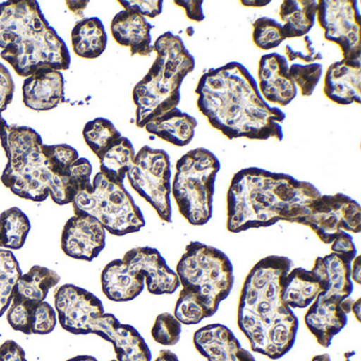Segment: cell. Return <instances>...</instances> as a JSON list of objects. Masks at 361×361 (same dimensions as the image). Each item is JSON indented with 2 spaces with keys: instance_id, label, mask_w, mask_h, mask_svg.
I'll return each instance as SVG.
<instances>
[{
  "instance_id": "cell-9",
  "label": "cell",
  "mask_w": 361,
  "mask_h": 361,
  "mask_svg": "<svg viewBox=\"0 0 361 361\" xmlns=\"http://www.w3.org/2000/svg\"><path fill=\"white\" fill-rule=\"evenodd\" d=\"M71 204L75 215L92 217L113 235L136 233L145 226L140 208L126 187L113 183L100 172L94 176L92 187L78 193Z\"/></svg>"
},
{
  "instance_id": "cell-22",
  "label": "cell",
  "mask_w": 361,
  "mask_h": 361,
  "mask_svg": "<svg viewBox=\"0 0 361 361\" xmlns=\"http://www.w3.org/2000/svg\"><path fill=\"white\" fill-rule=\"evenodd\" d=\"M147 18L132 12L120 11L111 20V31L119 45L130 48L132 56H147L154 52L151 31Z\"/></svg>"
},
{
  "instance_id": "cell-2",
  "label": "cell",
  "mask_w": 361,
  "mask_h": 361,
  "mask_svg": "<svg viewBox=\"0 0 361 361\" xmlns=\"http://www.w3.org/2000/svg\"><path fill=\"white\" fill-rule=\"evenodd\" d=\"M293 261L281 255L259 259L245 279L238 308V325L251 350L271 360L295 345L299 319L281 299L283 279Z\"/></svg>"
},
{
  "instance_id": "cell-6",
  "label": "cell",
  "mask_w": 361,
  "mask_h": 361,
  "mask_svg": "<svg viewBox=\"0 0 361 361\" xmlns=\"http://www.w3.org/2000/svg\"><path fill=\"white\" fill-rule=\"evenodd\" d=\"M153 46L155 61L133 90L136 124L140 128L153 118L178 106L183 80L195 69V59L178 35L168 31Z\"/></svg>"
},
{
  "instance_id": "cell-44",
  "label": "cell",
  "mask_w": 361,
  "mask_h": 361,
  "mask_svg": "<svg viewBox=\"0 0 361 361\" xmlns=\"http://www.w3.org/2000/svg\"><path fill=\"white\" fill-rule=\"evenodd\" d=\"M175 5L183 8L188 18L196 23H202L204 20V11H202V1H187V0H177Z\"/></svg>"
},
{
  "instance_id": "cell-52",
  "label": "cell",
  "mask_w": 361,
  "mask_h": 361,
  "mask_svg": "<svg viewBox=\"0 0 361 361\" xmlns=\"http://www.w3.org/2000/svg\"><path fill=\"white\" fill-rule=\"evenodd\" d=\"M310 361H331V358L329 354H321L312 357Z\"/></svg>"
},
{
  "instance_id": "cell-19",
  "label": "cell",
  "mask_w": 361,
  "mask_h": 361,
  "mask_svg": "<svg viewBox=\"0 0 361 361\" xmlns=\"http://www.w3.org/2000/svg\"><path fill=\"white\" fill-rule=\"evenodd\" d=\"M350 262L331 252L325 257H317L310 271L317 276L323 291L319 299L340 302L348 299L354 290L350 279Z\"/></svg>"
},
{
  "instance_id": "cell-12",
  "label": "cell",
  "mask_w": 361,
  "mask_h": 361,
  "mask_svg": "<svg viewBox=\"0 0 361 361\" xmlns=\"http://www.w3.org/2000/svg\"><path fill=\"white\" fill-rule=\"evenodd\" d=\"M359 1L353 0H321L318 3L317 20L324 30L326 41L341 49L344 60L361 58Z\"/></svg>"
},
{
  "instance_id": "cell-47",
  "label": "cell",
  "mask_w": 361,
  "mask_h": 361,
  "mask_svg": "<svg viewBox=\"0 0 361 361\" xmlns=\"http://www.w3.org/2000/svg\"><path fill=\"white\" fill-rule=\"evenodd\" d=\"M155 361H179L178 357L175 353H173L170 350H160L159 355Z\"/></svg>"
},
{
  "instance_id": "cell-1",
  "label": "cell",
  "mask_w": 361,
  "mask_h": 361,
  "mask_svg": "<svg viewBox=\"0 0 361 361\" xmlns=\"http://www.w3.org/2000/svg\"><path fill=\"white\" fill-rule=\"evenodd\" d=\"M195 92L200 113L230 140H283L286 115L264 100L255 78L240 63L209 69Z\"/></svg>"
},
{
  "instance_id": "cell-17",
  "label": "cell",
  "mask_w": 361,
  "mask_h": 361,
  "mask_svg": "<svg viewBox=\"0 0 361 361\" xmlns=\"http://www.w3.org/2000/svg\"><path fill=\"white\" fill-rule=\"evenodd\" d=\"M65 99V80L62 71L41 68L26 78L23 85V100L28 109L51 111Z\"/></svg>"
},
{
  "instance_id": "cell-34",
  "label": "cell",
  "mask_w": 361,
  "mask_h": 361,
  "mask_svg": "<svg viewBox=\"0 0 361 361\" xmlns=\"http://www.w3.org/2000/svg\"><path fill=\"white\" fill-rule=\"evenodd\" d=\"M174 316L183 325H196L207 318L206 310L200 298L183 288L175 304Z\"/></svg>"
},
{
  "instance_id": "cell-35",
  "label": "cell",
  "mask_w": 361,
  "mask_h": 361,
  "mask_svg": "<svg viewBox=\"0 0 361 361\" xmlns=\"http://www.w3.org/2000/svg\"><path fill=\"white\" fill-rule=\"evenodd\" d=\"M323 67L320 63L302 65L297 63L289 66V75L302 96L310 97L322 77Z\"/></svg>"
},
{
  "instance_id": "cell-39",
  "label": "cell",
  "mask_w": 361,
  "mask_h": 361,
  "mask_svg": "<svg viewBox=\"0 0 361 361\" xmlns=\"http://www.w3.org/2000/svg\"><path fill=\"white\" fill-rule=\"evenodd\" d=\"M119 4L126 11L138 14L145 18H157L164 9V1L161 0H121Z\"/></svg>"
},
{
  "instance_id": "cell-32",
  "label": "cell",
  "mask_w": 361,
  "mask_h": 361,
  "mask_svg": "<svg viewBox=\"0 0 361 361\" xmlns=\"http://www.w3.org/2000/svg\"><path fill=\"white\" fill-rule=\"evenodd\" d=\"M120 137H122L121 133L113 122L104 118H97L84 126V140L97 157Z\"/></svg>"
},
{
  "instance_id": "cell-36",
  "label": "cell",
  "mask_w": 361,
  "mask_h": 361,
  "mask_svg": "<svg viewBox=\"0 0 361 361\" xmlns=\"http://www.w3.org/2000/svg\"><path fill=\"white\" fill-rule=\"evenodd\" d=\"M43 152L52 172L65 178L69 168L79 159V153L68 145H44Z\"/></svg>"
},
{
  "instance_id": "cell-5",
  "label": "cell",
  "mask_w": 361,
  "mask_h": 361,
  "mask_svg": "<svg viewBox=\"0 0 361 361\" xmlns=\"http://www.w3.org/2000/svg\"><path fill=\"white\" fill-rule=\"evenodd\" d=\"M0 145L8 159L0 179L12 193L37 202L51 197L60 206L73 202L75 194L66 178L52 172L37 130L0 117Z\"/></svg>"
},
{
  "instance_id": "cell-26",
  "label": "cell",
  "mask_w": 361,
  "mask_h": 361,
  "mask_svg": "<svg viewBox=\"0 0 361 361\" xmlns=\"http://www.w3.org/2000/svg\"><path fill=\"white\" fill-rule=\"evenodd\" d=\"M61 278L54 270L44 266H33L23 274L14 287L13 299L28 304L45 301L50 289L60 283Z\"/></svg>"
},
{
  "instance_id": "cell-53",
  "label": "cell",
  "mask_w": 361,
  "mask_h": 361,
  "mask_svg": "<svg viewBox=\"0 0 361 361\" xmlns=\"http://www.w3.org/2000/svg\"><path fill=\"white\" fill-rule=\"evenodd\" d=\"M111 361H117V360H111Z\"/></svg>"
},
{
  "instance_id": "cell-16",
  "label": "cell",
  "mask_w": 361,
  "mask_h": 361,
  "mask_svg": "<svg viewBox=\"0 0 361 361\" xmlns=\"http://www.w3.org/2000/svg\"><path fill=\"white\" fill-rule=\"evenodd\" d=\"M193 343L208 361H257L240 345L231 329L221 323L200 327L194 333Z\"/></svg>"
},
{
  "instance_id": "cell-15",
  "label": "cell",
  "mask_w": 361,
  "mask_h": 361,
  "mask_svg": "<svg viewBox=\"0 0 361 361\" xmlns=\"http://www.w3.org/2000/svg\"><path fill=\"white\" fill-rule=\"evenodd\" d=\"M259 90L266 102L285 107L293 102L298 88L289 75V64L282 54H264L259 62Z\"/></svg>"
},
{
  "instance_id": "cell-40",
  "label": "cell",
  "mask_w": 361,
  "mask_h": 361,
  "mask_svg": "<svg viewBox=\"0 0 361 361\" xmlns=\"http://www.w3.org/2000/svg\"><path fill=\"white\" fill-rule=\"evenodd\" d=\"M16 84L11 73L5 65L0 63V117L13 101Z\"/></svg>"
},
{
  "instance_id": "cell-25",
  "label": "cell",
  "mask_w": 361,
  "mask_h": 361,
  "mask_svg": "<svg viewBox=\"0 0 361 361\" xmlns=\"http://www.w3.org/2000/svg\"><path fill=\"white\" fill-rule=\"evenodd\" d=\"M317 276L310 270L298 267L283 279L281 299L290 308H306L322 293Z\"/></svg>"
},
{
  "instance_id": "cell-7",
  "label": "cell",
  "mask_w": 361,
  "mask_h": 361,
  "mask_svg": "<svg viewBox=\"0 0 361 361\" xmlns=\"http://www.w3.org/2000/svg\"><path fill=\"white\" fill-rule=\"evenodd\" d=\"M183 289L195 293L204 304L207 318L216 314L234 284V270L225 252L200 242H191L176 266Z\"/></svg>"
},
{
  "instance_id": "cell-24",
  "label": "cell",
  "mask_w": 361,
  "mask_h": 361,
  "mask_svg": "<svg viewBox=\"0 0 361 361\" xmlns=\"http://www.w3.org/2000/svg\"><path fill=\"white\" fill-rule=\"evenodd\" d=\"M197 120L178 107L149 120L145 128L149 134L176 147H187L195 136Z\"/></svg>"
},
{
  "instance_id": "cell-11",
  "label": "cell",
  "mask_w": 361,
  "mask_h": 361,
  "mask_svg": "<svg viewBox=\"0 0 361 361\" xmlns=\"http://www.w3.org/2000/svg\"><path fill=\"white\" fill-rule=\"evenodd\" d=\"M300 225L310 228L321 242L331 244L341 231L360 232V204L342 193L321 195L308 206Z\"/></svg>"
},
{
  "instance_id": "cell-21",
  "label": "cell",
  "mask_w": 361,
  "mask_h": 361,
  "mask_svg": "<svg viewBox=\"0 0 361 361\" xmlns=\"http://www.w3.org/2000/svg\"><path fill=\"white\" fill-rule=\"evenodd\" d=\"M7 320L14 331L26 335H48L56 329L58 314L47 302L28 304L12 300Z\"/></svg>"
},
{
  "instance_id": "cell-31",
  "label": "cell",
  "mask_w": 361,
  "mask_h": 361,
  "mask_svg": "<svg viewBox=\"0 0 361 361\" xmlns=\"http://www.w3.org/2000/svg\"><path fill=\"white\" fill-rule=\"evenodd\" d=\"M22 274L14 253L0 248V317L7 312L13 299L14 287Z\"/></svg>"
},
{
  "instance_id": "cell-30",
  "label": "cell",
  "mask_w": 361,
  "mask_h": 361,
  "mask_svg": "<svg viewBox=\"0 0 361 361\" xmlns=\"http://www.w3.org/2000/svg\"><path fill=\"white\" fill-rule=\"evenodd\" d=\"M31 230V223L24 211L18 207L0 214V248L18 250L24 247Z\"/></svg>"
},
{
  "instance_id": "cell-43",
  "label": "cell",
  "mask_w": 361,
  "mask_h": 361,
  "mask_svg": "<svg viewBox=\"0 0 361 361\" xmlns=\"http://www.w3.org/2000/svg\"><path fill=\"white\" fill-rule=\"evenodd\" d=\"M0 361H28L24 348L13 340H7L0 345Z\"/></svg>"
},
{
  "instance_id": "cell-18",
  "label": "cell",
  "mask_w": 361,
  "mask_h": 361,
  "mask_svg": "<svg viewBox=\"0 0 361 361\" xmlns=\"http://www.w3.org/2000/svg\"><path fill=\"white\" fill-rule=\"evenodd\" d=\"M360 59H342L329 65L325 73L323 92L331 102L339 105L360 104Z\"/></svg>"
},
{
  "instance_id": "cell-51",
  "label": "cell",
  "mask_w": 361,
  "mask_h": 361,
  "mask_svg": "<svg viewBox=\"0 0 361 361\" xmlns=\"http://www.w3.org/2000/svg\"><path fill=\"white\" fill-rule=\"evenodd\" d=\"M242 5L247 6V7H253V5H257L255 7H264V6H267L268 4H270V1H242Z\"/></svg>"
},
{
  "instance_id": "cell-3",
  "label": "cell",
  "mask_w": 361,
  "mask_h": 361,
  "mask_svg": "<svg viewBox=\"0 0 361 361\" xmlns=\"http://www.w3.org/2000/svg\"><path fill=\"white\" fill-rule=\"evenodd\" d=\"M322 194L312 183L288 174L246 168L232 177L227 193V229L240 233L279 221L300 224Z\"/></svg>"
},
{
  "instance_id": "cell-8",
  "label": "cell",
  "mask_w": 361,
  "mask_h": 361,
  "mask_svg": "<svg viewBox=\"0 0 361 361\" xmlns=\"http://www.w3.org/2000/svg\"><path fill=\"white\" fill-rule=\"evenodd\" d=\"M221 161L204 147L192 149L176 164L172 195L183 219L193 226L209 223L213 214L215 181Z\"/></svg>"
},
{
  "instance_id": "cell-29",
  "label": "cell",
  "mask_w": 361,
  "mask_h": 361,
  "mask_svg": "<svg viewBox=\"0 0 361 361\" xmlns=\"http://www.w3.org/2000/svg\"><path fill=\"white\" fill-rule=\"evenodd\" d=\"M136 152L130 139L120 137L111 143L100 156V173L107 179L123 185L124 178L134 164Z\"/></svg>"
},
{
  "instance_id": "cell-49",
  "label": "cell",
  "mask_w": 361,
  "mask_h": 361,
  "mask_svg": "<svg viewBox=\"0 0 361 361\" xmlns=\"http://www.w3.org/2000/svg\"><path fill=\"white\" fill-rule=\"evenodd\" d=\"M353 303H354V300L350 299V298H348V299L340 302V306H341L342 310L348 314L350 312V310H352Z\"/></svg>"
},
{
  "instance_id": "cell-50",
  "label": "cell",
  "mask_w": 361,
  "mask_h": 361,
  "mask_svg": "<svg viewBox=\"0 0 361 361\" xmlns=\"http://www.w3.org/2000/svg\"><path fill=\"white\" fill-rule=\"evenodd\" d=\"M67 361H98V359L90 355H80V356L73 357Z\"/></svg>"
},
{
  "instance_id": "cell-13",
  "label": "cell",
  "mask_w": 361,
  "mask_h": 361,
  "mask_svg": "<svg viewBox=\"0 0 361 361\" xmlns=\"http://www.w3.org/2000/svg\"><path fill=\"white\" fill-rule=\"evenodd\" d=\"M130 269L145 278L147 290L152 295H172L180 287L176 272L166 264L157 249L137 247L122 257Z\"/></svg>"
},
{
  "instance_id": "cell-4",
  "label": "cell",
  "mask_w": 361,
  "mask_h": 361,
  "mask_svg": "<svg viewBox=\"0 0 361 361\" xmlns=\"http://www.w3.org/2000/svg\"><path fill=\"white\" fill-rule=\"evenodd\" d=\"M0 56L20 77L41 68L68 71L66 43L50 26L35 0L0 4Z\"/></svg>"
},
{
  "instance_id": "cell-33",
  "label": "cell",
  "mask_w": 361,
  "mask_h": 361,
  "mask_svg": "<svg viewBox=\"0 0 361 361\" xmlns=\"http://www.w3.org/2000/svg\"><path fill=\"white\" fill-rule=\"evenodd\" d=\"M252 39L261 50L274 49L285 41L283 25L274 18H259L253 23Z\"/></svg>"
},
{
  "instance_id": "cell-27",
  "label": "cell",
  "mask_w": 361,
  "mask_h": 361,
  "mask_svg": "<svg viewBox=\"0 0 361 361\" xmlns=\"http://www.w3.org/2000/svg\"><path fill=\"white\" fill-rule=\"evenodd\" d=\"M318 1L314 0H285L280 7L283 32L286 39L306 37L314 26Z\"/></svg>"
},
{
  "instance_id": "cell-20",
  "label": "cell",
  "mask_w": 361,
  "mask_h": 361,
  "mask_svg": "<svg viewBox=\"0 0 361 361\" xmlns=\"http://www.w3.org/2000/svg\"><path fill=\"white\" fill-rule=\"evenodd\" d=\"M306 327L322 348H329L334 337L348 324V314L340 303L317 298L304 317Z\"/></svg>"
},
{
  "instance_id": "cell-45",
  "label": "cell",
  "mask_w": 361,
  "mask_h": 361,
  "mask_svg": "<svg viewBox=\"0 0 361 361\" xmlns=\"http://www.w3.org/2000/svg\"><path fill=\"white\" fill-rule=\"evenodd\" d=\"M350 279L357 284L361 283V265H360V257L357 255L355 257L354 261L350 264Z\"/></svg>"
},
{
  "instance_id": "cell-10",
  "label": "cell",
  "mask_w": 361,
  "mask_h": 361,
  "mask_svg": "<svg viewBox=\"0 0 361 361\" xmlns=\"http://www.w3.org/2000/svg\"><path fill=\"white\" fill-rule=\"evenodd\" d=\"M126 177L133 189L153 207L158 216L166 223H172V169L169 154L145 145L136 154Z\"/></svg>"
},
{
  "instance_id": "cell-41",
  "label": "cell",
  "mask_w": 361,
  "mask_h": 361,
  "mask_svg": "<svg viewBox=\"0 0 361 361\" xmlns=\"http://www.w3.org/2000/svg\"><path fill=\"white\" fill-rule=\"evenodd\" d=\"M303 49L304 52H302V49H297L295 47H293L291 45H287L285 47V54L287 61L293 62L295 60H301L302 62L307 63H316L317 61L322 60L323 56L320 52H317L314 48L312 47V42L310 41V37H303Z\"/></svg>"
},
{
  "instance_id": "cell-38",
  "label": "cell",
  "mask_w": 361,
  "mask_h": 361,
  "mask_svg": "<svg viewBox=\"0 0 361 361\" xmlns=\"http://www.w3.org/2000/svg\"><path fill=\"white\" fill-rule=\"evenodd\" d=\"M92 166L90 160L86 158H79L73 166L69 168L65 178L68 181L71 191L77 195L84 190L92 187Z\"/></svg>"
},
{
  "instance_id": "cell-46",
  "label": "cell",
  "mask_w": 361,
  "mask_h": 361,
  "mask_svg": "<svg viewBox=\"0 0 361 361\" xmlns=\"http://www.w3.org/2000/svg\"><path fill=\"white\" fill-rule=\"evenodd\" d=\"M67 5H68L69 10L73 12L75 16H81L84 10L87 7L88 1H68Z\"/></svg>"
},
{
  "instance_id": "cell-42",
  "label": "cell",
  "mask_w": 361,
  "mask_h": 361,
  "mask_svg": "<svg viewBox=\"0 0 361 361\" xmlns=\"http://www.w3.org/2000/svg\"><path fill=\"white\" fill-rule=\"evenodd\" d=\"M331 252L352 263L357 257V249L352 235L348 232H340L331 243Z\"/></svg>"
},
{
  "instance_id": "cell-37",
  "label": "cell",
  "mask_w": 361,
  "mask_h": 361,
  "mask_svg": "<svg viewBox=\"0 0 361 361\" xmlns=\"http://www.w3.org/2000/svg\"><path fill=\"white\" fill-rule=\"evenodd\" d=\"M183 324L174 314L164 312L156 318L152 327V337L157 343L164 346H173L180 340Z\"/></svg>"
},
{
  "instance_id": "cell-23",
  "label": "cell",
  "mask_w": 361,
  "mask_h": 361,
  "mask_svg": "<svg viewBox=\"0 0 361 361\" xmlns=\"http://www.w3.org/2000/svg\"><path fill=\"white\" fill-rule=\"evenodd\" d=\"M101 286L111 301L128 302L141 295L145 281L141 274L130 269L123 259H114L101 274Z\"/></svg>"
},
{
  "instance_id": "cell-48",
  "label": "cell",
  "mask_w": 361,
  "mask_h": 361,
  "mask_svg": "<svg viewBox=\"0 0 361 361\" xmlns=\"http://www.w3.org/2000/svg\"><path fill=\"white\" fill-rule=\"evenodd\" d=\"M360 310H361V299H357L356 301H354L352 305V310H350V312L354 314V316L356 317L357 321L360 322Z\"/></svg>"
},
{
  "instance_id": "cell-28",
  "label": "cell",
  "mask_w": 361,
  "mask_h": 361,
  "mask_svg": "<svg viewBox=\"0 0 361 361\" xmlns=\"http://www.w3.org/2000/svg\"><path fill=\"white\" fill-rule=\"evenodd\" d=\"M71 44L80 58L98 59L107 47L104 25L98 18H84L71 31Z\"/></svg>"
},
{
  "instance_id": "cell-14",
  "label": "cell",
  "mask_w": 361,
  "mask_h": 361,
  "mask_svg": "<svg viewBox=\"0 0 361 361\" xmlns=\"http://www.w3.org/2000/svg\"><path fill=\"white\" fill-rule=\"evenodd\" d=\"M106 231L96 219L75 215L65 224L61 246L67 257L80 261L96 259L105 247Z\"/></svg>"
}]
</instances>
